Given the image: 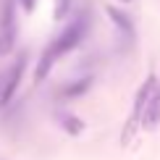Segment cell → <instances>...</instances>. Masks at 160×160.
<instances>
[{
  "label": "cell",
  "instance_id": "ba28073f",
  "mask_svg": "<svg viewBox=\"0 0 160 160\" xmlns=\"http://www.w3.org/2000/svg\"><path fill=\"white\" fill-rule=\"evenodd\" d=\"M61 123H63V129H66V131H71V134H79V131L84 129V123L79 121V118H74V116H63V118H61Z\"/></svg>",
  "mask_w": 160,
  "mask_h": 160
},
{
  "label": "cell",
  "instance_id": "5b68a950",
  "mask_svg": "<svg viewBox=\"0 0 160 160\" xmlns=\"http://www.w3.org/2000/svg\"><path fill=\"white\" fill-rule=\"evenodd\" d=\"M160 123V84L152 89V95L147 100V105H144V116H142V129L152 131L155 126Z\"/></svg>",
  "mask_w": 160,
  "mask_h": 160
},
{
  "label": "cell",
  "instance_id": "6da1fadb",
  "mask_svg": "<svg viewBox=\"0 0 160 160\" xmlns=\"http://www.w3.org/2000/svg\"><path fill=\"white\" fill-rule=\"evenodd\" d=\"M87 24H89V21H87V16H79L76 21H71L61 34H58L48 48H45L42 58H39V63H37V74H34L37 82H42V79L50 74V68L61 61L66 52H71V50L79 48V42H82L84 34H87Z\"/></svg>",
  "mask_w": 160,
  "mask_h": 160
},
{
  "label": "cell",
  "instance_id": "8992f818",
  "mask_svg": "<svg viewBox=\"0 0 160 160\" xmlns=\"http://www.w3.org/2000/svg\"><path fill=\"white\" fill-rule=\"evenodd\" d=\"M108 16L116 21V26H118V32H121V37H126V42H131L134 39V24H131V18L126 16V13H121L118 8H113V5H108Z\"/></svg>",
  "mask_w": 160,
  "mask_h": 160
},
{
  "label": "cell",
  "instance_id": "9c48e42d",
  "mask_svg": "<svg viewBox=\"0 0 160 160\" xmlns=\"http://www.w3.org/2000/svg\"><path fill=\"white\" fill-rule=\"evenodd\" d=\"M71 5L74 0H55V18H66L71 13Z\"/></svg>",
  "mask_w": 160,
  "mask_h": 160
},
{
  "label": "cell",
  "instance_id": "3957f363",
  "mask_svg": "<svg viewBox=\"0 0 160 160\" xmlns=\"http://www.w3.org/2000/svg\"><path fill=\"white\" fill-rule=\"evenodd\" d=\"M158 87V79L155 76H147V82L139 87L137 92V100H134V108H131V116H129V123H126V131H123V142H129L131 134H134L137 129H142V116H144V105H147V100L152 95V89Z\"/></svg>",
  "mask_w": 160,
  "mask_h": 160
},
{
  "label": "cell",
  "instance_id": "277c9868",
  "mask_svg": "<svg viewBox=\"0 0 160 160\" xmlns=\"http://www.w3.org/2000/svg\"><path fill=\"white\" fill-rule=\"evenodd\" d=\"M24 68H26V55H18L16 63L8 68V74L3 76V92H0V108H5V105L13 100V95H16L18 84H21L24 79Z\"/></svg>",
  "mask_w": 160,
  "mask_h": 160
},
{
  "label": "cell",
  "instance_id": "7a4b0ae2",
  "mask_svg": "<svg viewBox=\"0 0 160 160\" xmlns=\"http://www.w3.org/2000/svg\"><path fill=\"white\" fill-rule=\"evenodd\" d=\"M16 0H0V55H8L16 45Z\"/></svg>",
  "mask_w": 160,
  "mask_h": 160
},
{
  "label": "cell",
  "instance_id": "30bf717a",
  "mask_svg": "<svg viewBox=\"0 0 160 160\" xmlns=\"http://www.w3.org/2000/svg\"><path fill=\"white\" fill-rule=\"evenodd\" d=\"M18 3H21V8H24V11H29V13H32V11H34V5H37V0H18Z\"/></svg>",
  "mask_w": 160,
  "mask_h": 160
},
{
  "label": "cell",
  "instance_id": "52a82bcc",
  "mask_svg": "<svg viewBox=\"0 0 160 160\" xmlns=\"http://www.w3.org/2000/svg\"><path fill=\"white\" fill-rule=\"evenodd\" d=\"M89 84H92V79H89V76H84L82 82H76V84H68V87L63 89V95H66V97H76V95H82V92H84Z\"/></svg>",
  "mask_w": 160,
  "mask_h": 160
}]
</instances>
